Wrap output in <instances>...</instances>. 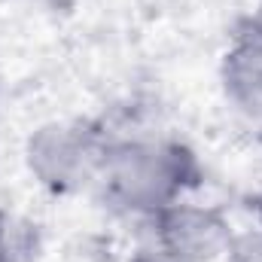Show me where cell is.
<instances>
[{
    "label": "cell",
    "instance_id": "5b68a950",
    "mask_svg": "<svg viewBox=\"0 0 262 262\" xmlns=\"http://www.w3.org/2000/svg\"><path fill=\"white\" fill-rule=\"evenodd\" d=\"M226 262H262V229L235 232V241L226 253Z\"/></svg>",
    "mask_w": 262,
    "mask_h": 262
},
{
    "label": "cell",
    "instance_id": "6da1fadb",
    "mask_svg": "<svg viewBox=\"0 0 262 262\" xmlns=\"http://www.w3.org/2000/svg\"><path fill=\"white\" fill-rule=\"evenodd\" d=\"M204 180L195 149L171 137L116 140L101 165V189L110 204L125 213L152 216L174 201H183Z\"/></svg>",
    "mask_w": 262,
    "mask_h": 262
},
{
    "label": "cell",
    "instance_id": "ba28073f",
    "mask_svg": "<svg viewBox=\"0 0 262 262\" xmlns=\"http://www.w3.org/2000/svg\"><path fill=\"white\" fill-rule=\"evenodd\" d=\"M244 28H247V31H253L256 37H262V0H259V6L253 9V15L244 21Z\"/></svg>",
    "mask_w": 262,
    "mask_h": 262
},
{
    "label": "cell",
    "instance_id": "9c48e42d",
    "mask_svg": "<svg viewBox=\"0 0 262 262\" xmlns=\"http://www.w3.org/2000/svg\"><path fill=\"white\" fill-rule=\"evenodd\" d=\"M250 210H253V216H256V223H259V229H262V195L250 198Z\"/></svg>",
    "mask_w": 262,
    "mask_h": 262
},
{
    "label": "cell",
    "instance_id": "7a4b0ae2",
    "mask_svg": "<svg viewBox=\"0 0 262 262\" xmlns=\"http://www.w3.org/2000/svg\"><path fill=\"white\" fill-rule=\"evenodd\" d=\"M110 140L92 122H49L28 137L25 162L49 192H76L101 177Z\"/></svg>",
    "mask_w": 262,
    "mask_h": 262
},
{
    "label": "cell",
    "instance_id": "3957f363",
    "mask_svg": "<svg viewBox=\"0 0 262 262\" xmlns=\"http://www.w3.org/2000/svg\"><path fill=\"white\" fill-rule=\"evenodd\" d=\"M156 247L180 262H216L226 259L235 229L220 207L174 201L165 210L152 213Z\"/></svg>",
    "mask_w": 262,
    "mask_h": 262
},
{
    "label": "cell",
    "instance_id": "277c9868",
    "mask_svg": "<svg viewBox=\"0 0 262 262\" xmlns=\"http://www.w3.org/2000/svg\"><path fill=\"white\" fill-rule=\"evenodd\" d=\"M220 82L226 101L238 113L262 122V37L247 31L244 25L223 55Z\"/></svg>",
    "mask_w": 262,
    "mask_h": 262
},
{
    "label": "cell",
    "instance_id": "8992f818",
    "mask_svg": "<svg viewBox=\"0 0 262 262\" xmlns=\"http://www.w3.org/2000/svg\"><path fill=\"white\" fill-rule=\"evenodd\" d=\"M0 262H21V247H18L15 223L3 210H0Z\"/></svg>",
    "mask_w": 262,
    "mask_h": 262
},
{
    "label": "cell",
    "instance_id": "52a82bcc",
    "mask_svg": "<svg viewBox=\"0 0 262 262\" xmlns=\"http://www.w3.org/2000/svg\"><path fill=\"white\" fill-rule=\"evenodd\" d=\"M128 262H180V259H174V256L165 253L162 247H146V250H137Z\"/></svg>",
    "mask_w": 262,
    "mask_h": 262
},
{
    "label": "cell",
    "instance_id": "30bf717a",
    "mask_svg": "<svg viewBox=\"0 0 262 262\" xmlns=\"http://www.w3.org/2000/svg\"><path fill=\"white\" fill-rule=\"evenodd\" d=\"M259 140H262V134H259Z\"/></svg>",
    "mask_w": 262,
    "mask_h": 262
}]
</instances>
